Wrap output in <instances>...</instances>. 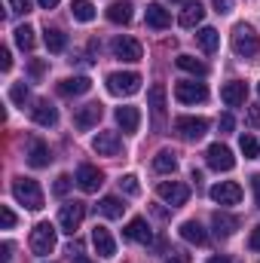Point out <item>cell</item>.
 I'll return each mask as SVG.
<instances>
[{"label": "cell", "instance_id": "obj_1", "mask_svg": "<svg viewBox=\"0 0 260 263\" xmlns=\"http://www.w3.org/2000/svg\"><path fill=\"white\" fill-rule=\"evenodd\" d=\"M55 245H59V230H55L49 220H40V223L31 230V251L40 254V257H46V254L55 251Z\"/></svg>", "mask_w": 260, "mask_h": 263}, {"label": "cell", "instance_id": "obj_2", "mask_svg": "<svg viewBox=\"0 0 260 263\" xmlns=\"http://www.w3.org/2000/svg\"><path fill=\"white\" fill-rule=\"evenodd\" d=\"M12 196L18 199L25 208H31V211H40L43 208V190H40V184L34 178H15Z\"/></svg>", "mask_w": 260, "mask_h": 263}, {"label": "cell", "instance_id": "obj_3", "mask_svg": "<svg viewBox=\"0 0 260 263\" xmlns=\"http://www.w3.org/2000/svg\"><path fill=\"white\" fill-rule=\"evenodd\" d=\"M233 52L239 59H251L260 52V37L254 34L251 25H236L233 28Z\"/></svg>", "mask_w": 260, "mask_h": 263}, {"label": "cell", "instance_id": "obj_4", "mask_svg": "<svg viewBox=\"0 0 260 263\" xmlns=\"http://www.w3.org/2000/svg\"><path fill=\"white\" fill-rule=\"evenodd\" d=\"M83 217H86V202H65L62 208H59V227H62V233L67 236H73L77 230H80V223H83Z\"/></svg>", "mask_w": 260, "mask_h": 263}, {"label": "cell", "instance_id": "obj_5", "mask_svg": "<svg viewBox=\"0 0 260 263\" xmlns=\"http://www.w3.org/2000/svg\"><path fill=\"white\" fill-rule=\"evenodd\" d=\"M138 89H141V73H135V70H117L107 77L110 95H135Z\"/></svg>", "mask_w": 260, "mask_h": 263}, {"label": "cell", "instance_id": "obj_6", "mask_svg": "<svg viewBox=\"0 0 260 263\" xmlns=\"http://www.w3.org/2000/svg\"><path fill=\"white\" fill-rule=\"evenodd\" d=\"M205 162H208V168H214V172H233V165H236V156H233V150L227 147V144H211L208 150H205Z\"/></svg>", "mask_w": 260, "mask_h": 263}, {"label": "cell", "instance_id": "obj_7", "mask_svg": "<svg viewBox=\"0 0 260 263\" xmlns=\"http://www.w3.org/2000/svg\"><path fill=\"white\" fill-rule=\"evenodd\" d=\"M156 193H159L162 202H169L172 208H178V205H184V202L190 199V187L181 184V181H162V184L156 187Z\"/></svg>", "mask_w": 260, "mask_h": 263}, {"label": "cell", "instance_id": "obj_8", "mask_svg": "<svg viewBox=\"0 0 260 263\" xmlns=\"http://www.w3.org/2000/svg\"><path fill=\"white\" fill-rule=\"evenodd\" d=\"M175 132L184 141H199L208 132V120H202V117H178L175 120Z\"/></svg>", "mask_w": 260, "mask_h": 263}, {"label": "cell", "instance_id": "obj_9", "mask_svg": "<svg viewBox=\"0 0 260 263\" xmlns=\"http://www.w3.org/2000/svg\"><path fill=\"white\" fill-rule=\"evenodd\" d=\"M73 181H77V187H80L83 193H95V190H98V187L104 184V175H101V172H98L95 165L83 162V165L77 168V178H73Z\"/></svg>", "mask_w": 260, "mask_h": 263}, {"label": "cell", "instance_id": "obj_10", "mask_svg": "<svg viewBox=\"0 0 260 263\" xmlns=\"http://www.w3.org/2000/svg\"><path fill=\"white\" fill-rule=\"evenodd\" d=\"M110 52H114V59H120V62H141V43L138 40H132V37H117L114 43H110Z\"/></svg>", "mask_w": 260, "mask_h": 263}, {"label": "cell", "instance_id": "obj_11", "mask_svg": "<svg viewBox=\"0 0 260 263\" xmlns=\"http://www.w3.org/2000/svg\"><path fill=\"white\" fill-rule=\"evenodd\" d=\"M92 150H95L98 156H117V153L123 150V141H120L117 132H98V135L92 138Z\"/></svg>", "mask_w": 260, "mask_h": 263}, {"label": "cell", "instance_id": "obj_12", "mask_svg": "<svg viewBox=\"0 0 260 263\" xmlns=\"http://www.w3.org/2000/svg\"><path fill=\"white\" fill-rule=\"evenodd\" d=\"M175 98L181 104H202L208 98V89L202 83H178L175 86Z\"/></svg>", "mask_w": 260, "mask_h": 263}, {"label": "cell", "instance_id": "obj_13", "mask_svg": "<svg viewBox=\"0 0 260 263\" xmlns=\"http://www.w3.org/2000/svg\"><path fill=\"white\" fill-rule=\"evenodd\" d=\"M211 199H214L217 205H236V202L242 199V187H239L236 181H220V184L211 187Z\"/></svg>", "mask_w": 260, "mask_h": 263}, {"label": "cell", "instance_id": "obj_14", "mask_svg": "<svg viewBox=\"0 0 260 263\" xmlns=\"http://www.w3.org/2000/svg\"><path fill=\"white\" fill-rule=\"evenodd\" d=\"M31 117H34V123L43 126V129H52V126L59 123V110H55V104L46 101V98H40V101L31 107Z\"/></svg>", "mask_w": 260, "mask_h": 263}, {"label": "cell", "instance_id": "obj_15", "mask_svg": "<svg viewBox=\"0 0 260 263\" xmlns=\"http://www.w3.org/2000/svg\"><path fill=\"white\" fill-rule=\"evenodd\" d=\"M98 120H101V104H83V107H77V114H73V126L80 132L95 129Z\"/></svg>", "mask_w": 260, "mask_h": 263}, {"label": "cell", "instance_id": "obj_16", "mask_svg": "<svg viewBox=\"0 0 260 263\" xmlns=\"http://www.w3.org/2000/svg\"><path fill=\"white\" fill-rule=\"evenodd\" d=\"M92 245H95V251H98L101 257H114V254H117V242H114L110 230L101 227V223H95V230H92Z\"/></svg>", "mask_w": 260, "mask_h": 263}, {"label": "cell", "instance_id": "obj_17", "mask_svg": "<svg viewBox=\"0 0 260 263\" xmlns=\"http://www.w3.org/2000/svg\"><path fill=\"white\" fill-rule=\"evenodd\" d=\"M245 98H248V86L242 80H233V83H227L220 89V101L227 107H239V104H245Z\"/></svg>", "mask_w": 260, "mask_h": 263}, {"label": "cell", "instance_id": "obj_18", "mask_svg": "<svg viewBox=\"0 0 260 263\" xmlns=\"http://www.w3.org/2000/svg\"><path fill=\"white\" fill-rule=\"evenodd\" d=\"M211 227H214V236L230 239V236L239 230V217H236V214H227V211H214V214H211Z\"/></svg>", "mask_w": 260, "mask_h": 263}, {"label": "cell", "instance_id": "obj_19", "mask_svg": "<svg viewBox=\"0 0 260 263\" xmlns=\"http://www.w3.org/2000/svg\"><path fill=\"white\" fill-rule=\"evenodd\" d=\"M123 236L132 239V242H141V245H150L153 242V233H150V223L144 220V217H132L129 227L123 230Z\"/></svg>", "mask_w": 260, "mask_h": 263}, {"label": "cell", "instance_id": "obj_20", "mask_svg": "<svg viewBox=\"0 0 260 263\" xmlns=\"http://www.w3.org/2000/svg\"><path fill=\"white\" fill-rule=\"evenodd\" d=\"M144 18H147V25H150V28H156V31H165V28L172 25V12H169L162 3H150Z\"/></svg>", "mask_w": 260, "mask_h": 263}, {"label": "cell", "instance_id": "obj_21", "mask_svg": "<svg viewBox=\"0 0 260 263\" xmlns=\"http://www.w3.org/2000/svg\"><path fill=\"white\" fill-rule=\"evenodd\" d=\"M92 89V80L89 77H67L59 83V92L62 95H86Z\"/></svg>", "mask_w": 260, "mask_h": 263}, {"label": "cell", "instance_id": "obj_22", "mask_svg": "<svg viewBox=\"0 0 260 263\" xmlns=\"http://www.w3.org/2000/svg\"><path fill=\"white\" fill-rule=\"evenodd\" d=\"M28 165H34V168H43V165H49V147L43 144V141H31V147H28Z\"/></svg>", "mask_w": 260, "mask_h": 263}, {"label": "cell", "instance_id": "obj_23", "mask_svg": "<svg viewBox=\"0 0 260 263\" xmlns=\"http://www.w3.org/2000/svg\"><path fill=\"white\" fill-rule=\"evenodd\" d=\"M107 18H110L114 25H129L132 22V3L129 0H114V3L107 6Z\"/></svg>", "mask_w": 260, "mask_h": 263}, {"label": "cell", "instance_id": "obj_24", "mask_svg": "<svg viewBox=\"0 0 260 263\" xmlns=\"http://www.w3.org/2000/svg\"><path fill=\"white\" fill-rule=\"evenodd\" d=\"M202 18H205V6H202L199 0H193V3H187V6H184V12H181V18H178V22H181V28H196Z\"/></svg>", "mask_w": 260, "mask_h": 263}, {"label": "cell", "instance_id": "obj_25", "mask_svg": "<svg viewBox=\"0 0 260 263\" xmlns=\"http://www.w3.org/2000/svg\"><path fill=\"white\" fill-rule=\"evenodd\" d=\"M117 123L123 126V132H138V126H141V110L138 107H117Z\"/></svg>", "mask_w": 260, "mask_h": 263}, {"label": "cell", "instance_id": "obj_26", "mask_svg": "<svg viewBox=\"0 0 260 263\" xmlns=\"http://www.w3.org/2000/svg\"><path fill=\"white\" fill-rule=\"evenodd\" d=\"M153 168H156L159 175H172V172H178V156H175L172 150H159V153L153 156Z\"/></svg>", "mask_w": 260, "mask_h": 263}, {"label": "cell", "instance_id": "obj_27", "mask_svg": "<svg viewBox=\"0 0 260 263\" xmlns=\"http://www.w3.org/2000/svg\"><path fill=\"white\" fill-rule=\"evenodd\" d=\"M98 211H101L107 220H117V217H123L126 205H123V199H117V196H104L98 202Z\"/></svg>", "mask_w": 260, "mask_h": 263}, {"label": "cell", "instance_id": "obj_28", "mask_svg": "<svg viewBox=\"0 0 260 263\" xmlns=\"http://www.w3.org/2000/svg\"><path fill=\"white\" fill-rule=\"evenodd\" d=\"M181 239H187V242H193V245H205V242H208L205 230H202L196 220H184V223H181Z\"/></svg>", "mask_w": 260, "mask_h": 263}, {"label": "cell", "instance_id": "obj_29", "mask_svg": "<svg viewBox=\"0 0 260 263\" xmlns=\"http://www.w3.org/2000/svg\"><path fill=\"white\" fill-rule=\"evenodd\" d=\"M43 43H46L49 52H65L67 37H65V31H59V28H46L43 31Z\"/></svg>", "mask_w": 260, "mask_h": 263}, {"label": "cell", "instance_id": "obj_30", "mask_svg": "<svg viewBox=\"0 0 260 263\" xmlns=\"http://www.w3.org/2000/svg\"><path fill=\"white\" fill-rule=\"evenodd\" d=\"M196 40H199V46H202L205 52H214V49L220 46V34H217L214 28H199Z\"/></svg>", "mask_w": 260, "mask_h": 263}, {"label": "cell", "instance_id": "obj_31", "mask_svg": "<svg viewBox=\"0 0 260 263\" xmlns=\"http://www.w3.org/2000/svg\"><path fill=\"white\" fill-rule=\"evenodd\" d=\"M147 98H150L153 114H156V117H162V114H165V86H162V83H156V86L147 92Z\"/></svg>", "mask_w": 260, "mask_h": 263}, {"label": "cell", "instance_id": "obj_32", "mask_svg": "<svg viewBox=\"0 0 260 263\" xmlns=\"http://www.w3.org/2000/svg\"><path fill=\"white\" fill-rule=\"evenodd\" d=\"M175 62H178L181 70H187V73H196V77H205V73H208L205 62H199V59H193V55H178Z\"/></svg>", "mask_w": 260, "mask_h": 263}, {"label": "cell", "instance_id": "obj_33", "mask_svg": "<svg viewBox=\"0 0 260 263\" xmlns=\"http://www.w3.org/2000/svg\"><path fill=\"white\" fill-rule=\"evenodd\" d=\"M70 12H73L77 22H92V18H95V6H92L89 0H73V3H70Z\"/></svg>", "mask_w": 260, "mask_h": 263}, {"label": "cell", "instance_id": "obj_34", "mask_svg": "<svg viewBox=\"0 0 260 263\" xmlns=\"http://www.w3.org/2000/svg\"><path fill=\"white\" fill-rule=\"evenodd\" d=\"M15 46L18 49H34V28L31 25H18L15 28Z\"/></svg>", "mask_w": 260, "mask_h": 263}, {"label": "cell", "instance_id": "obj_35", "mask_svg": "<svg viewBox=\"0 0 260 263\" xmlns=\"http://www.w3.org/2000/svg\"><path fill=\"white\" fill-rule=\"evenodd\" d=\"M239 147H242V153H245V159H257V153H260V144L251 138V135H242L239 138Z\"/></svg>", "mask_w": 260, "mask_h": 263}, {"label": "cell", "instance_id": "obj_36", "mask_svg": "<svg viewBox=\"0 0 260 263\" xmlns=\"http://www.w3.org/2000/svg\"><path fill=\"white\" fill-rule=\"evenodd\" d=\"M120 190H123L126 196H138V193H141L138 178H135V175H123V178H120Z\"/></svg>", "mask_w": 260, "mask_h": 263}, {"label": "cell", "instance_id": "obj_37", "mask_svg": "<svg viewBox=\"0 0 260 263\" xmlns=\"http://www.w3.org/2000/svg\"><path fill=\"white\" fill-rule=\"evenodd\" d=\"M9 98H12L15 104H22V107H25V101H28V86H25V83H12Z\"/></svg>", "mask_w": 260, "mask_h": 263}, {"label": "cell", "instance_id": "obj_38", "mask_svg": "<svg viewBox=\"0 0 260 263\" xmlns=\"http://www.w3.org/2000/svg\"><path fill=\"white\" fill-rule=\"evenodd\" d=\"M0 223H3V230H12L15 227V211L9 205H0Z\"/></svg>", "mask_w": 260, "mask_h": 263}, {"label": "cell", "instance_id": "obj_39", "mask_svg": "<svg viewBox=\"0 0 260 263\" xmlns=\"http://www.w3.org/2000/svg\"><path fill=\"white\" fill-rule=\"evenodd\" d=\"M52 190H55V196H67V190H70V175H59Z\"/></svg>", "mask_w": 260, "mask_h": 263}, {"label": "cell", "instance_id": "obj_40", "mask_svg": "<svg viewBox=\"0 0 260 263\" xmlns=\"http://www.w3.org/2000/svg\"><path fill=\"white\" fill-rule=\"evenodd\" d=\"M248 126H251V129L260 126V104H251V107H248Z\"/></svg>", "mask_w": 260, "mask_h": 263}, {"label": "cell", "instance_id": "obj_41", "mask_svg": "<svg viewBox=\"0 0 260 263\" xmlns=\"http://www.w3.org/2000/svg\"><path fill=\"white\" fill-rule=\"evenodd\" d=\"M165 263H193V260H190L187 251H172V254L165 257Z\"/></svg>", "mask_w": 260, "mask_h": 263}, {"label": "cell", "instance_id": "obj_42", "mask_svg": "<svg viewBox=\"0 0 260 263\" xmlns=\"http://www.w3.org/2000/svg\"><path fill=\"white\" fill-rule=\"evenodd\" d=\"M217 126H220V132H233V129H236V120H233V114H224V117L217 120Z\"/></svg>", "mask_w": 260, "mask_h": 263}, {"label": "cell", "instance_id": "obj_43", "mask_svg": "<svg viewBox=\"0 0 260 263\" xmlns=\"http://www.w3.org/2000/svg\"><path fill=\"white\" fill-rule=\"evenodd\" d=\"M9 67H12V55H9V49L3 46V49H0V70H9Z\"/></svg>", "mask_w": 260, "mask_h": 263}, {"label": "cell", "instance_id": "obj_44", "mask_svg": "<svg viewBox=\"0 0 260 263\" xmlns=\"http://www.w3.org/2000/svg\"><path fill=\"white\" fill-rule=\"evenodd\" d=\"M248 245H251L254 251H260V223L254 227V230H251V239H248Z\"/></svg>", "mask_w": 260, "mask_h": 263}, {"label": "cell", "instance_id": "obj_45", "mask_svg": "<svg viewBox=\"0 0 260 263\" xmlns=\"http://www.w3.org/2000/svg\"><path fill=\"white\" fill-rule=\"evenodd\" d=\"M211 3H214L217 12H230V9H233V0H211Z\"/></svg>", "mask_w": 260, "mask_h": 263}, {"label": "cell", "instance_id": "obj_46", "mask_svg": "<svg viewBox=\"0 0 260 263\" xmlns=\"http://www.w3.org/2000/svg\"><path fill=\"white\" fill-rule=\"evenodd\" d=\"M251 190H254V205L260 208V175H254V178H251Z\"/></svg>", "mask_w": 260, "mask_h": 263}, {"label": "cell", "instance_id": "obj_47", "mask_svg": "<svg viewBox=\"0 0 260 263\" xmlns=\"http://www.w3.org/2000/svg\"><path fill=\"white\" fill-rule=\"evenodd\" d=\"M31 73H34V77H43V62L34 59V62H31Z\"/></svg>", "mask_w": 260, "mask_h": 263}, {"label": "cell", "instance_id": "obj_48", "mask_svg": "<svg viewBox=\"0 0 260 263\" xmlns=\"http://www.w3.org/2000/svg\"><path fill=\"white\" fill-rule=\"evenodd\" d=\"M37 3H40V9H55L62 0H37Z\"/></svg>", "mask_w": 260, "mask_h": 263}, {"label": "cell", "instance_id": "obj_49", "mask_svg": "<svg viewBox=\"0 0 260 263\" xmlns=\"http://www.w3.org/2000/svg\"><path fill=\"white\" fill-rule=\"evenodd\" d=\"M70 260H73V263H92L89 257H83V254H70Z\"/></svg>", "mask_w": 260, "mask_h": 263}, {"label": "cell", "instance_id": "obj_50", "mask_svg": "<svg viewBox=\"0 0 260 263\" xmlns=\"http://www.w3.org/2000/svg\"><path fill=\"white\" fill-rule=\"evenodd\" d=\"M208 263H230V257H224V254H217V257H211Z\"/></svg>", "mask_w": 260, "mask_h": 263}, {"label": "cell", "instance_id": "obj_51", "mask_svg": "<svg viewBox=\"0 0 260 263\" xmlns=\"http://www.w3.org/2000/svg\"><path fill=\"white\" fill-rule=\"evenodd\" d=\"M169 3H184V0H169Z\"/></svg>", "mask_w": 260, "mask_h": 263}, {"label": "cell", "instance_id": "obj_52", "mask_svg": "<svg viewBox=\"0 0 260 263\" xmlns=\"http://www.w3.org/2000/svg\"><path fill=\"white\" fill-rule=\"evenodd\" d=\"M257 92H260V83H257Z\"/></svg>", "mask_w": 260, "mask_h": 263}]
</instances>
